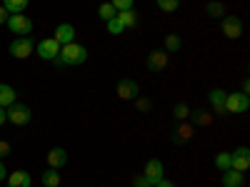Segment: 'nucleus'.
<instances>
[{
    "label": "nucleus",
    "mask_w": 250,
    "mask_h": 187,
    "mask_svg": "<svg viewBox=\"0 0 250 187\" xmlns=\"http://www.w3.org/2000/svg\"><path fill=\"white\" fill-rule=\"evenodd\" d=\"M40 180H43V185H45V187H60V175H58V170H55V168H48Z\"/></svg>",
    "instance_id": "nucleus-21"
},
{
    "label": "nucleus",
    "mask_w": 250,
    "mask_h": 187,
    "mask_svg": "<svg viewBox=\"0 0 250 187\" xmlns=\"http://www.w3.org/2000/svg\"><path fill=\"white\" fill-rule=\"evenodd\" d=\"M105 25H108V33H110V35H120V33H125V28L120 25V20H118V15H115L113 20H108Z\"/></svg>",
    "instance_id": "nucleus-29"
},
{
    "label": "nucleus",
    "mask_w": 250,
    "mask_h": 187,
    "mask_svg": "<svg viewBox=\"0 0 250 187\" xmlns=\"http://www.w3.org/2000/svg\"><path fill=\"white\" fill-rule=\"evenodd\" d=\"M205 10H208V15H210V18H223V15H225V5H223V3H218V0L208 3V5H205Z\"/></svg>",
    "instance_id": "nucleus-26"
},
{
    "label": "nucleus",
    "mask_w": 250,
    "mask_h": 187,
    "mask_svg": "<svg viewBox=\"0 0 250 187\" xmlns=\"http://www.w3.org/2000/svg\"><path fill=\"white\" fill-rule=\"evenodd\" d=\"M118 20H120V25L128 30V28H135L138 25V13L130 8V10H120L118 13Z\"/></svg>",
    "instance_id": "nucleus-20"
},
{
    "label": "nucleus",
    "mask_w": 250,
    "mask_h": 187,
    "mask_svg": "<svg viewBox=\"0 0 250 187\" xmlns=\"http://www.w3.org/2000/svg\"><path fill=\"white\" fill-rule=\"evenodd\" d=\"M35 50V43H33V37L30 35H23V37H15L13 43H10V55L18 57V60H28Z\"/></svg>",
    "instance_id": "nucleus-4"
},
{
    "label": "nucleus",
    "mask_w": 250,
    "mask_h": 187,
    "mask_svg": "<svg viewBox=\"0 0 250 187\" xmlns=\"http://www.w3.org/2000/svg\"><path fill=\"white\" fill-rule=\"evenodd\" d=\"M245 182V172H238V170H225L223 172V187H243Z\"/></svg>",
    "instance_id": "nucleus-16"
},
{
    "label": "nucleus",
    "mask_w": 250,
    "mask_h": 187,
    "mask_svg": "<svg viewBox=\"0 0 250 187\" xmlns=\"http://www.w3.org/2000/svg\"><path fill=\"white\" fill-rule=\"evenodd\" d=\"M0 3H3V8L8 10V15H23L30 0H0Z\"/></svg>",
    "instance_id": "nucleus-19"
},
{
    "label": "nucleus",
    "mask_w": 250,
    "mask_h": 187,
    "mask_svg": "<svg viewBox=\"0 0 250 187\" xmlns=\"http://www.w3.org/2000/svg\"><path fill=\"white\" fill-rule=\"evenodd\" d=\"M8 177V170H5V165H3V160H0V182H3Z\"/></svg>",
    "instance_id": "nucleus-36"
},
{
    "label": "nucleus",
    "mask_w": 250,
    "mask_h": 187,
    "mask_svg": "<svg viewBox=\"0 0 250 187\" xmlns=\"http://www.w3.org/2000/svg\"><path fill=\"white\" fill-rule=\"evenodd\" d=\"M190 115L195 117V125H200V128H208V125L213 122V115L205 112V110H195V112H190Z\"/></svg>",
    "instance_id": "nucleus-25"
},
{
    "label": "nucleus",
    "mask_w": 250,
    "mask_h": 187,
    "mask_svg": "<svg viewBox=\"0 0 250 187\" xmlns=\"http://www.w3.org/2000/svg\"><path fill=\"white\" fill-rule=\"evenodd\" d=\"M183 48V40L178 37V35H165V53H178Z\"/></svg>",
    "instance_id": "nucleus-22"
},
{
    "label": "nucleus",
    "mask_w": 250,
    "mask_h": 187,
    "mask_svg": "<svg viewBox=\"0 0 250 187\" xmlns=\"http://www.w3.org/2000/svg\"><path fill=\"white\" fill-rule=\"evenodd\" d=\"M88 60V48H83L78 43H70V45H62L55 62L58 65H83Z\"/></svg>",
    "instance_id": "nucleus-1"
},
{
    "label": "nucleus",
    "mask_w": 250,
    "mask_h": 187,
    "mask_svg": "<svg viewBox=\"0 0 250 187\" xmlns=\"http://www.w3.org/2000/svg\"><path fill=\"white\" fill-rule=\"evenodd\" d=\"M13 102H18L15 88H10L8 82H0V108H10Z\"/></svg>",
    "instance_id": "nucleus-15"
},
{
    "label": "nucleus",
    "mask_w": 250,
    "mask_h": 187,
    "mask_svg": "<svg viewBox=\"0 0 250 187\" xmlns=\"http://www.w3.org/2000/svg\"><path fill=\"white\" fill-rule=\"evenodd\" d=\"M8 30L18 37H23V35H30L35 30V23L28 18V15H8Z\"/></svg>",
    "instance_id": "nucleus-2"
},
{
    "label": "nucleus",
    "mask_w": 250,
    "mask_h": 187,
    "mask_svg": "<svg viewBox=\"0 0 250 187\" xmlns=\"http://www.w3.org/2000/svg\"><path fill=\"white\" fill-rule=\"evenodd\" d=\"M143 175L155 185V182H158V180H163V175H165L163 162H160V160H155V157H153V160H148V162H145V168H143Z\"/></svg>",
    "instance_id": "nucleus-11"
},
{
    "label": "nucleus",
    "mask_w": 250,
    "mask_h": 187,
    "mask_svg": "<svg viewBox=\"0 0 250 187\" xmlns=\"http://www.w3.org/2000/svg\"><path fill=\"white\" fill-rule=\"evenodd\" d=\"M193 135H195V125H193V122H183L180 128L173 132V142H175V145H185Z\"/></svg>",
    "instance_id": "nucleus-14"
},
{
    "label": "nucleus",
    "mask_w": 250,
    "mask_h": 187,
    "mask_svg": "<svg viewBox=\"0 0 250 187\" xmlns=\"http://www.w3.org/2000/svg\"><path fill=\"white\" fill-rule=\"evenodd\" d=\"M248 108H250V97L245 93H228L225 95V112L240 115V112H248Z\"/></svg>",
    "instance_id": "nucleus-3"
},
{
    "label": "nucleus",
    "mask_w": 250,
    "mask_h": 187,
    "mask_svg": "<svg viewBox=\"0 0 250 187\" xmlns=\"http://www.w3.org/2000/svg\"><path fill=\"white\" fill-rule=\"evenodd\" d=\"M133 187H153V182L145 177V175H135V180H133Z\"/></svg>",
    "instance_id": "nucleus-32"
},
{
    "label": "nucleus",
    "mask_w": 250,
    "mask_h": 187,
    "mask_svg": "<svg viewBox=\"0 0 250 187\" xmlns=\"http://www.w3.org/2000/svg\"><path fill=\"white\" fill-rule=\"evenodd\" d=\"M5 180H8V187H30V185H33V177H30V172H25V170H15V172H10Z\"/></svg>",
    "instance_id": "nucleus-13"
},
{
    "label": "nucleus",
    "mask_w": 250,
    "mask_h": 187,
    "mask_svg": "<svg viewBox=\"0 0 250 187\" xmlns=\"http://www.w3.org/2000/svg\"><path fill=\"white\" fill-rule=\"evenodd\" d=\"M215 168H218L220 172L230 170V152H218V155H215Z\"/></svg>",
    "instance_id": "nucleus-23"
},
{
    "label": "nucleus",
    "mask_w": 250,
    "mask_h": 187,
    "mask_svg": "<svg viewBox=\"0 0 250 187\" xmlns=\"http://www.w3.org/2000/svg\"><path fill=\"white\" fill-rule=\"evenodd\" d=\"M225 90H220V88H215V90H210V95H208V100H210V108L215 110V112H225Z\"/></svg>",
    "instance_id": "nucleus-17"
},
{
    "label": "nucleus",
    "mask_w": 250,
    "mask_h": 187,
    "mask_svg": "<svg viewBox=\"0 0 250 187\" xmlns=\"http://www.w3.org/2000/svg\"><path fill=\"white\" fill-rule=\"evenodd\" d=\"M223 35L230 40H238L243 35V20L238 15H223Z\"/></svg>",
    "instance_id": "nucleus-6"
},
{
    "label": "nucleus",
    "mask_w": 250,
    "mask_h": 187,
    "mask_svg": "<svg viewBox=\"0 0 250 187\" xmlns=\"http://www.w3.org/2000/svg\"><path fill=\"white\" fill-rule=\"evenodd\" d=\"M60 43L55 37H45V40H40L38 43V55L43 57V60H55L58 57V53H60Z\"/></svg>",
    "instance_id": "nucleus-7"
},
{
    "label": "nucleus",
    "mask_w": 250,
    "mask_h": 187,
    "mask_svg": "<svg viewBox=\"0 0 250 187\" xmlns=\"http://www.w3.org/2000/svg\"><path fill=\"white\" fill-rule=\"evenodd\" d=\"M173 115H175V120H180V122H185L188 117H190V108L185 105V102H178V105L173 108Z\"/></svg>",
    "instance_id": "nucleus-27"
},
{
    "label": "nucleus",
    "mask_w": 250,
    "mask_h": 187,
    "mask_svg": "<svg viewBox=\"0 0 250 187\" xmlns=\"http://www.w3.org/2000/svg\"><path fill=\"white\" fill-rule=\"evenodd\" d=\"M68 162V152L65 150H62V148H53L50 152H48V165H50V168H62V165H65Z\"/></svg>",
    "instance_id": "nucleus-18"
},
{
    "label": "nucleus",
    "mask_w": 250,
    "mask_h": 187,
    "mask_svg": "<svg viewBox=\"0 0 250 187\" xmlns=\"http://www.w3.org/2000/svg\"><path fill=\"white\" fill-rule=\"evenodd\" d=\"M8 122V115H5V108H0V125Z\"/></svg>",
    "instance_id": "nucleus-37"
},
{
    "label": "nucleus",
    "mask_w": 250,
    "mask_h": 187,
    "mask_svg": "<svg viewBox=\"0 0 250 187\" xmlns=\"http://www.w3.org/2000/svg\"><path fill=\"white\" fill-rule=\"evenodd\" d=\"M110 3H113V8L120 13V10H130V8L135 5V0H110Z\"/></svg>",
    "instance_id": "nucleus-30"
},
{
    "label": "nucleus",
    "mask_w": 250,
    "mask_h": 187,
    "mask_svg": "<svg viewBox=\"0 0 250 187\" xmlns=\"http://www.w3.org/2000/svg\"><path fill=\"white\" fill-rule=\"evenodd\" d=\"M135 108H138L140 112H148V110L153 108V102H150L148 97H135Z\"/></svg>",
    "instance_id": "nucleus-31"
},
{
    "label": "nucleus",
    "mask_w": 250,
    "mask_h": 187,
    "mask_svg": "<svg viewBox=\"0 0 250 187\" xmlns=\"http://www.w3.org/2000/svg\"><path fill=\"white\" fill-rule=\"evenodd\" d=\"M10 142H5V140H0V157H5V155H10Z\"/></svg>",
    "instance_id": "nucleus-33"
},
{
    "label": "nucleus",
    "mask_w": 250,
    "mask_h": 187,
    "mask_svg": "<svg viewBox=\"0 0 250 187\" xmlns=\"http://www.w3.org/2000/svg\"><path fill=\"white\" fill-rule=\"evenodd\" d=\"M155 3L163 13H175L180 8V0H155Z\"/></svg>",
    "instance_id": "nucleus-28"
},
{
    "label": "nucleus",
    "mask_w": 250,
    "mask_h": 187,
    "mask_svg": "<svg viewBox=\"0 0 250 187\" xmlns=\"http://www.w3.org/2000/svg\"><path fill=\"white\" fill-rule=\"evenodd\" d=\"M5 23H8V10L0 5V25H5Z\"/></svg>",
    "instance_id": "nucleus-35"
},
{
    "label": "nucleus",
    "mask_w": 250,
    "mask_h": 187,
    "mask_svg": "<svg viewBox=\"0 0 250 187\" xmlns=\"http://www.w3.org/2000/svg\"><path fill=\"white\" fill-rule=\"evenodd\" d=\"M153 187H175V182H170V180H165V177H163V180H158Z\"/></svg>",
    "instance_id": "nucleus-34"
},
{
    "label": "nucleus",
    "mask_w": 250,
    "mask_h": 187,
    "mask_svg": "<svg viewBox=\"0 0 250 187\" xmlns=\"http://www.w3.org/2000/svg\"><path fill=\"white\" fill-rule=\"evenodd\" d=\"M230 168L233 170H238V172H248V168H250V150L245 148H238L235 152H230Z\"/></svg>",
    "instance_id": "nucleus-8"
},
{
    "label": "nucleus",
    "mask_w": 250,
    "mask_h": 187,
    "mask_svg": "<svg viewBox=\"0 0 250 187\" xmlns=\"http://www.w3.org/2000/svg\"><path fill=\"white\" fill-rule=\"evenodd\" d=\"M145 65H148L150 73H163L165 68H168V53L165 50H153L148 55V62H145Z\"/></svg>",
    "instance_id": "nucleus-9"
},
{
    "label": "nucleus",
    "mask_w": 250,
    "mask_h": 187,
    "mask_svg": "<svg viewBox=\"0 0 250 187\" xmlns=\"http://www.w3.org/2000/svg\"><path fill=\"white\" fill-rule=\"evenodd\" d=\"M98 15L103 18V20H105V23H108V20H113L115 15H118V10L113 8V3H103L100 8H98Z\"/></svg>",
    "instance_id": "nucleus-24"
},
{
    "label": "nucleus",
    "mask_w": 250,
    "mask_h": 187,
    "mask_svg": "<svg viewBox=\"0 0 250 187\" xmlns=\"http://www.w3.org/2000/svg\"><path fill=\"white\" fill-rule=\"evenodd\" d=\"M5 115H8V122L10 125H28L33 112L28 105H23V102H13L10 108H5Z\"/></svg>",
    "instance_id": "nucleus-5"
},
{
    "label": "nucleus",
    "mask_w": 250,
    "mask_h": 187,
    "mask_svg": "<svg viewBox=\"0 0 250 187\" xmlns=\"http://www.w3.org/2000/svg\"><path fill=\"white\" fill-rule=\"evenodd\" d=\"M138 93H140V85H138L135 80L125 77V80L118 82V97H120V100H135Z\"/></svg>",
    "instance_id": "nucleus-10"
},
{
    "label": "nucleus",
    "mask_w": 250,
    "mask_h": 187,
    "mask_svg": "<svg viewBox=\"0 0 250 187\" xmlns=\"http://www.w3.org/2000/svg\"><path fill=\"white\" fill-rule=\"evenodd\" d=\"M243 93H245V95L250 93V82H248V80H243Z\"/></svg>",
    "instance_id": "nucleus-38"
},
{
    "label": "nucleus",
    "mask_w": 250,
    "mask_h": 187,
    "mask_svg": "<svg viewBox=\"0 0 250 187\" xmlns=\"http://www.w3.org/2000/svg\"><path fill=\"white\" fill-rule=\"evenodd\" d=\"M55 40L60 45H70V43H75V28L70 25V23H60L58 28H55Z\"/></svg>",
    "instance_id": "nucleus-12"
}]
</instances>
